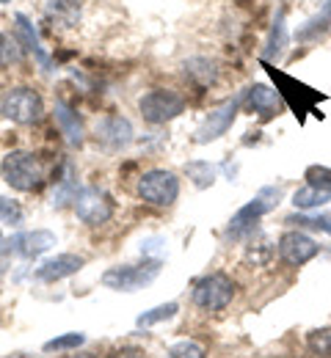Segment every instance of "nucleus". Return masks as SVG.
Segmentation results:
<instances>
[{"label":"nucleus","mask_w":331,"mask_h":358,"mask_svg":"<svg viewBox=\"0 0 331 358\" xmlns=\"http://www.w3.org/2000/svg\"><path fill=\"white\" fill-rule=\"evenodd\" d=\"M0 177L8 187L20 190V193H34L42 187L45 171L42 163L36 160V155L31 152H8L0 163Z\"/></svg>","instance_id":"obj_1"},{"label":"nucleus","mask_w":331,"mask_h":358,"mask_svg":"<svg viewBox=\"0 0 331 358\" xmlns=\"http://www.w3.org/2000/svg\"><path fill=\"white\" fill-rule=\"evenodd\" d=\"M235 298V281L227 273H210L193 287V306L202 312H224Z\"/></svg>","instance_id":"obj_2"},{"label":"nucleus","mask_w":331,"mask_h":358,"mask_svg":"<svg viewBox=\"0 0 331 358\" xmlns=\"http://www.w3.org/2000/svg\"><path fill=\"white\" fill-rule=\"evenodd\" d=\"M0 113L14 124H36L45 116V102H42L39 91L20 86V89L6 91V96L0 102Z\"/></svg>","instance_id":"obj_3"},{"label":"nucleus","mask_w":331,"mask_h":358,"mask_svg":"<svg viewBox=\"0 0 331 358\" xmlns=\"http://www.w3.org/2000/svg\"><path fill=\"white\" fill-rule=\"evenodd\" d=\"M160 273L157 259H146L141 265H116L102 273V287L116 289V292H136L146 284H152Z\"/></svg>","instance_id":"obj_4"},{"label":"nucleus","mask_w":331,"mask_h":358,"mask_svg":"<svg viewBox=\"0 0 331 358\" xmlns=\"http://www.w3.org/2000/svg\"><path fill=\"white\" fill-rule=\"evenodd\" d=\"M185 105H188L185 96L171 89H155L139 99V110H141L143 122H149V124H166V122L177 119L185 110Z\"/></svg>","instance_id":"obj_5"},{"label":"nucleus","mask_w":331,"mask_h":358,"mask_svg":"<svg viewBox=\"0 0 331 358\" xmlns=\"http://www.w3.org/2000/svg\"><path fill=\"white\" fill-rule=\"evenodd\" d=\"M180 196V179L166 169H152L139 179V199L152 207H171Z\"/></svg>","instance_id":"obj_6"},{"label":"nucleus","mask_w":331,"mask_h":358,"mask_svg":"<svg viewBox=\"0 0 331 358\" xmlns=\"http://www.w3.org/2000/svg\"><path fill=\"white\" fill-rule=\"evenodd\" d=\"M75 213L83 224L89 226H102L113 218V201L105 190L99 187H83L75 196Z\"/></svg>","instance_id":"obj_7"},{"label":"nucleus","mask_w":331,"mask_h":358,"mask_svg":"<svg viewBox=\"0 0 331 358\" xmlns=\"http://www.w3.org/2000/svg\"><path fill=\"white\" fill-rule=\"evenodd\" d=\"M318 254H321V245L304 231H284L279 237V257H282V262L293 265V268L312 262Z\"/></svg>","instance_id":"obj_8"},{"label":"nucleus","mask_w":331,"mask_h":358,"mask_svg":"<svg viewBox=\"0 0 331 358\" xmlns=\"http://www.w3.org/2000/svg\"><path fill=\"white\" fill-rule=\"evenodd\" d=\"M237 108H240V96H232V99H227L224 105H218V108L199 124V130H196V138H193V141H196V143L218 141L221 135L232 127V122H235V116H237Z\"/></svg>","instance_id":"obj_9"},{"label":"nucleus","mask_w":331,"mask_h":358,"mask_svg":"<svg viewBox=\"0 0 331 358\" xmlns=\"http://www.w3.org/2000/svg\"><path fill=\"white\" fill-rule=\"evenodd\" d=\"M52 245H55V234H52V231H45V229H36V231H22V234L11 237L3 251L20 254V257H25V259H34V257H42L45 251H50Z\"/></svg>","instance_id":"obj_10"},{"label":"nucleus","mask_w":331,"mask_h":358,"mask_svg":"<svg viewBox=\"0 0 331 358\" xmlns=\"http://www.w3.org/2000/svg\"><path fill=\"white\" fill-rule=\"evenodd\" d=\"M97 141L108 149H122L133 141V124L125 119V116H116V113H108L102 116L94 124Z\"/></svg>","instance_id":"obj_11"},{"label":"nucleus","mask_w":331,"mask_h":358,"mask_svg":"<svg viewBox=\"0 0 331 358\" xmlns=\"http://www.w3.org/2000/svg\"><path fill=\"white\" fill-rule=\"evenodd\" d=\"M83 265H86V262H83V257H78V254H58L55 259H48L42 268L36 270V278L52 284V281H61V278L75 275Z\"/></svg>","instance_id":"obj_12"},{"label":"nucleus","mask_w":331,"mask_h":358,"mask_svg":"<svg viewBox=\"0 0 331 358\" xmlns=\"http://www.w3.org/2000/svg\"><path fill=\"white\" fill-rule=\"evenodd\" d=\"M274 207V201H265V190H262V196H257V199H251L246 207H240L235 213V218L230 221V234L237 237L240 231H246V229H251V226L257 224L268 210Z\"/></svg>","instance_id":"obj_13"},{"label":"nucleus","mask_w":331,"mask_h":358,"mask_svg":"<svg viewBox=\"0 0 331 358\" xmlns=\"http://www.w3.org/2000/svg\"><path fill=\"white\" fill-rule=\"evenodd\" d=\"M246 102L262 119H271V116L279 113V94L274 89H268V86H251L246 91Z\"/></svg>","instance_id":"obj_14"},{"label":"nucleus","mask_w":331,"mask_h":358,"mask_svg":"<svg viewBox=\"0 0 331 358\" xmlns=\"http://www.w3.org/2000/svg\"><path fill=\"white\" fill-rule=\"evenodd\" d=\"M55 122L61 124V130H64L66 141L72 146H80L83 143V124H80V119H78L75 110H69L66 105H55Z\"/></svg>","instance_id":"obj_15"},{"label":"nucleus","mask_w":331,"mask_h":358,"mask_svg":"<svg viewBox=\"0 0 331 358\" xmlns=\"http://www.w3.org/2000/svg\"><path fill=\"white\" fill-rule=\"evenodd\" d=\"M326 201H331V190H323V187H315V185H304L293 193V204L298 210H318L323 207Z\"/></svg>","instance_id":"obj_16"},{"label":"nucleus","mask_w":331,"mask_h":358,"mask_svg":"<svg viewBox=\"0 0 331 358\" xmlns=\"http://www.w3.org/2000/svg\"><path fill=\"white\" fill-rule=\"evenodd\" d=\"M80 17V0H50L48 20H55V25H75Z\"/></svg>","instance_id":"obj_17"},{"label":"nucleus","mask_w":331,"mask_h":358,"mask_svg":"<svg viewBox=\"0 0 331 358\" xmlns=\"http://www.w3.org/2000/svg\"><path fill=\"white\" fill-rule=\"evenodd\" d=\"M185 78L193 80L196 86H213L218 80V69L207 58H193V61L185 64Z\"/></svg>","instance_id":"obj_18"},{"label":"nucleus","mask_w":331,"mask_h":358,"mask_svg":"<svg viewBox=\"0 0 331 358\" xmlns=\"http://www.w3.org/2000/svg\"><path fill=\"white\" fill-rule=\"evenodd\" d=\"M14 22H17V39L20 42H25L28 50H34L36 52V58L48 66V55H45V50L39 45V36H36V31H34V25H31V20L25 17V14H14Z\"/></svg>","instance_id":"obj_19"},{"label":"nucleus","mask_w":331,"mask_h":358,"mask_svg":"<svg viewBox=\"0 0 331 358\" xmlns=\"http://www.w3.org/2000/svg\"><path fill=\"white\" fill-rule=\"evenodd\" d=\"M22 58V45L17 36H8V34H0V66H11V64H20Z\"/></svg>","instance_id":"obj_20"},{"label":"nucleus","mask_w":331,"mask_h":358,"mask_svg":"<svg viewBox=\"0 0 331 358\" xmlns=\"http://www.w3.org/2000/svg\"><path fill=\"white\" fill-rule=\"evenodd\" d=\"M307 348L312 350V356L331 358V328H321V331H312V334L307 336Z\"/></svg>","instance_id":"obj_21"},{"label":"nucleus","mask_w":331,"mask_h":358,"mask_svg":"<svg viewBox=\"0 0 331 358\" xmlns=\"http://www.w3.org/2000/svg\"><path fill=\"white\" fill-rule=\"evenodd\" d=\"M169 358H207V350L193 339H183L169 348Z\"/></svg>","instance_id":"obj_22"},{"label":"nucleus","mask_w":331,"mask_h":358,"mask_svg":"<svg viewBox=\"0 0 331 358\" xmlns=\"http://www.w3.org/2000/svg\"><path fill=\"white\" fill-rule=\"evenodd\" d=\"M86 342V336L83 334H64V336H58V339H50L48 345H45V353H61V350H78L80 345Z\"/></svg>","instance_id":"obj_23"},{"label":"nucleus","mask_w":331,"mask_h":358,"mask_svg":"<svg viewBox=\"0 0 331 358\" xmlns=\"http://www.w3.org/2000/svg\"><path fill=\"white\" fill-rule=\"evenodd\" d=\"M177 303H163V306H157V309H152V312H143L139 317V325L146 328V325H155V322H160V320H171L174 314H177Z\"/></svg>","instance_id":"obj_24"},{"label":"nucleus","mask_w":331,"mask_h":358,"mask_svg":"<svg viewBox=\"0 0 331 358\" xmlns=\"http://www.w3.org/2000/svg\"><path fill=\"white\" fill-rule=\"evenodd\" d=\"M307 185H315V187H323V190H331V169H323V166H312L307 169Z\"/></svg>","instance_id":"obj_25"},{"label":"nucleus","mask_w":331,"mask_h":358,"mask_svg":"<svg viewBox=\"0 0 331 358\" xmlns=\"http://www.w3.org/2000/svg\"><path fill=\"white\" fill-rule=\"evenodd\" d=\"M188 174L193 177V182L199 187H207L213 182V177H216V171L210 169V163H193V166H188Z\"/></svg>","instance_id":"obj_26"},{"label":"nucleus","mask_w":331,"mask_h":358,"mask_svg":"<svg viewBox=\"0 0 331 358\" xmlns=\"http://www.w3.org/2000/svg\"><path fill=\"white\" fill-rule=\"evenodd\" d=\"M271 254H274V248H271L268 243H262V245H254V248L246 251V262H248V265L254 262V268H260V265H265V262L271 259Z\"/></svg>","instance_id":"obj_27"},{"label":"nucleus","mask_w":331,"mask_h":358,"mask_svg":"<svg viewBox=\"0 0 331 358\" xmlns=\"http://www.w3.org/2000/svg\"><path fill=\"white\" fill-rule=\"evenodd\" d=\"M276 28H274V34H271V42H268V52L274 55H279L282 52V47H284V14H279L276 17V22H274Z\"/></svg>","instance_id":"obj_28"},{"label":"nucleus","mask_w":331,"mask_h":358,"mask_svg":"<svg viewBox=\"0 0 331 358\" xmlns=\"http://www.w3.org/2000/svg\"><path fill=\"white\" fill-rule=\"evenodd\" d=\"M287 224H304L312 226V229H323L331 234V215H315V218H290Z\"/></svg>","instance_id":"obj_29"},{"label":"nucleus","mask_w":331,"mask_h":358,"mask_svg":"<svg viewBox=\"0 0 331 358\" xmlns=\"http://www.w3.org/2000/svg\"><path fill=\"white\" fill-rule=\"evenodd\" d=\"M0 218H6V221H11V224H20V207L17 204H8L6 199H0Z\"/></svg>","instance_id":"obj_30"},{"label":"nucleus","mask_w":331,"mask_h":358,"mask_svg":"<svg viewBox=\"0 0 331 358\" xmlns=\"http://www.w3.org/2000/svg\"><path fill=\"white\" fill-rule=\"evenodd\" d=\"M64 358H94V353H78V356H64Z\"/></svg>","instance_id":"obj_31"},{"label":"nucleus","mask_w":331,"mask_h":358,"mask_svg":"<svg viewBox=\"0 0 331 358\" xmlns=\"http://www.w3.org/2000/svg\"><path fill=\"white\" fill-rule=\"evenodd\" d=\"M326 20H331V0L326 3Z\"/></svg>","instance_id":"obj_32"},{"label":"nucleus","mask_w":331,"mask_h":358,"mask_svg":"<svg viewBox=\"0 0 331 358\" xmlns=\"http://www.w3.org/2000/svg\"><path fill=\"white\" fill-rule=\"evenodd\" d=\"M0 3H11V0H0Z\"/></svg>","instance_id":"obj_33"}]
</instances>
